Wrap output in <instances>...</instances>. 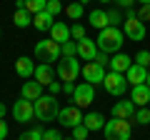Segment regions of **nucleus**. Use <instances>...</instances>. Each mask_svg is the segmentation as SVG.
I'll use <instances>...</instances> for the list:
<instances>
[{
    "instance_id": "1",
    "label": "nucleus",
    "mask_w": 150,
    "mask_h": 140,
    "mask_svg": "<svg viewBox=\"0 0 150 140\" xmlns=\"http://www.w3.org/2000/svg\"><path fill=\"white\" fill-rule=\"evenodd\" d=\"M123 40H125V35H123V30L120 28H105V30H100V35L95 38V43H98V50L100 53H120V48H123Z\"/></svg>"
},
{
    "instance_id": "2",
    "label": "nucleus",
    "mask_w": 150,
    "mask_h": 140,
    "mask_svg": "<svg viewBox=\"0 0 150 140\" xmlns=\"http://www.w3.org/2000/svg\"><path fill=\"white\" fill-rule=\"evenodd\" d=\"M33 105H35V120H40V123L58 120L60 105H58V98H55V95H40Z\"/></svg>"
},
{
    "instance_id": "3",
    "label": "nucleus",
    "mask_w": 150,
    "mask_h": 140,
    "mask_svg": "<svg viewBox=\"0 0 150 140\" xmlns=\"http://www.w3.org/2000/svg\"><path fill=\"white\" fill-rule=\"evenodd\" d=\"M103 130H105V140H130V135H133L130 120H120V118L108 120Z\"/></svg>"
},
{
    "instance_id": "4",
    "label": "nucleus",
    "mask_w": 150,
    "mask_h": 140,
    "mask_svg": "<svg viewBox=\"0 0 150 140\" xmlns=\"http://www.w3.org/2000/svg\"><path fill=\"white\" fill-rule=\"evenodd\" d=\"M35 58H38V60H43V63H48V65H53L55 60L63 58V55H60V43H55L53 38L40 40V43L35 45Z\"/></svg>"
},
{
    "instance_id": "5",
    "label": "nucleus",
    "mask_w": 150,
    "mask_h": 140,
    "mask_svg": "<svg viewBox=\"0 0 150 140\" xmlns=\"http://www.w3.org/2000/svg\"><path fill=\"white\" fill-rule=\"evenodd\" d=\"M80 70L83 68H80V60H78V58H60L55 73H58V78L63 83H73V80H78Z\"/></svg>"
},
{
    "instance_id": "6",
    "label": "nucleus",
    "mask_w": 150,
    "mask_h": 140,
    "mask_svg": "<svg viewBox=\"0 0 150 140\" xmlns=\"http://www.w3.org/2000/svg\"><path fill=\"white\" fill-rule=\"evenodd\" d=\"M123 23H125V38L128 40H135V43H138V40H145V23L138 18V13H133L128 8Z\"/></svg>"
},
{
    "instance_id": "7",
    "label": "nucleus",
    "mask_w": 150,
    "mask_h": 140,
    "mask_svg": "<svg viewBox=\"0 0 150 140\" xmlns=\"http://www.w3.org/2000/svg\"><path fill=\"white\" fill-rule=\"evenodd\" d=\"M103 85H105V90L110 93V95H115V98H120V95H125V90L130 88V83H128V78L123 75V73H108L105 75V80H103Z\"/></svg>"
},
{
    "instance_id": "8",
    "label": "nucleus",
    "mask_w": 150,
    "mask_h": 140,
    "mask_svg": "<svg viewBox=\"0 0 150 140\" xmlns=\"http://www.w3.org/2000/svg\"><path fill=\"white\" fill-rule=\"evenodd\" d=\"M58 123L63 125V128H78V125H83V113L78 105H65V108H60L58 113Z\"/></svg>"
},
{
    "instance_id": "9",
    "label": "nucleus",
    "mask_w": 150,
    "mask_h": 140,
    "mask_svg": "<svg viewBox=\"0 0 150 140\" xmlns=\"http://www.w3.org/2000/svg\"><path fill=\"white\" fill-rule=\"evenodd\" d=\"M93 100H95V85H90V83H80V85H75L73 105H78V108H88Z\"/></svg>"
},
{
    "instance_id": "10",
    "label": "nucleus",
    "mask_w": 150,
    "mask_h": 140,
    "mask_svg": "<svg viewBox=\"0 0 150 140\" xmlns=\"http://www.w3.org/2000/svg\"><path fill=\"white\" fill-rule=\"evenodd\" d=\"M13 118L18 120V123H30V120H35V105H33L30 100H25V98H20V100H15V105H13Z\"/></svg>"
},
{
    "instance_id": "11",
    "label": "nucleus",
    "mask_w": 150,
    "mask_h": 140,
    "mask_svg": "<svg viewBox=\"0 0 150 140\" xmlns=\"http://www.w3.org/2000/svg\"><path fill=\"white\" fill-rule=\"evenodd\" d=\"M80 75L85 78V83H90V85H100L108 73H105V68L98 65V63H85V68L80 70Z\"/></svg>"
},
{
    "instance_id": "12",
    "label": "nucleus",
    "mask_w": 150,
    "mask_h": 140,
    "mask_svg": "<svg viewBox=\"0 0 150 140\" xmlns=\"http://www.w3.org/2000/svg\"><path fill=\"white\" fill-rule=\"evenodd\" d=\"M130 100L135 103V108H148L150 105V88H148V83L130 88Z\"/></svg>"
},
{
    "instance_id": "13",
    "label": "nucleus",
    "mask_w": 150,
    "mask_h": 140,
    "mask_svg": "<svg viewBox=\"0 0 150 140\" xmlns=\"http://www.w3.org/2000/svg\"><path fill=\"white\" fill-rule=\"evenodd\" d=\"M135 103L133 100H118L112 105V118H120V120H130L135 118Z\"/></svg>"
},
{
    "instance_id": "14",
    "label": "nucleus",
    "mask_w": 150,
    "mask_h": 140,
    "mask_svg": "<svg viewBox=\"0 0 150 140\" xmlns=\"http://www.w3.org/2000/svg\"><path fill=\"white\" fill-rule=\"evenodd\" d=\"M35 68L38 65L33 63L30 58H18L15 60V73H18V78H23V80H30V78H35Z\"/></svg>"
},
{
    "instance_id": "15",
    "label": "nucleus",
    "mask_w": 150,
    "mask_h": 140,
    "mask_svg": "<svg viewBox=\"0 0 150 140\" xmlns=\"http://www.w3.org/2000/svg\"><path fill=\"white\" fill-rule=\"evenodd\" d=\"M133 63H135V60L130 58L128 53H115V55L110 58V70H112V73H123V75H125Z\"/></svg>"
},
{
    "instance_id": "16",
    "label": "nucleus",
    "mask_w": 150,
    "mask_h": 140,
    "mask_svg": "<svg viewBox=\"0 0 150 140\" xmlns=\"http://www.w3.org/2000/svg\"><path fill=\"white\" fill-rule=\"evenodd\" d=\"M98 53H100V50H98V43H95V40H90V38L78 40V58H83V60H95Z\"/></svg>"
},
{
    "instance_id": "17",
    "label": "nucleus",
    "mask_w": 150,
    "mask_h": 140,
    "mask_svg": "<svg viewBox=\"0 0 150 140\" xmlns=\"http://www.w3.org/2000/svg\"><path fill=\"white\" fill-rule=\"evenodd\" d=\"M40 95H43V85H40L35 78H33V80H25V83H23V88H20V98H25V100L35 103Z\"/></svg>"
},
{
    "instance_id": "18",
    "label": "nucleus",
    "mask_w": 150,
    "mask_h": 140,
    "mask_svg": "<svg viewBox=\"0 0 150 140\" xmlns=\"http://www.w3.org/2000/svg\"><path fill=\"white\" fill-rule=\"evenodd\" d=\"M55 75H58V73H55V68H53V65H48V63H40V65L35 68V80L40 83L43 88H48L50 83L55 80Z\"/></svg>"
},
{
    "instance_id": "19",
    "label": "nucleus",
    "mask_w": 150,
    "mask_h": 140,
    "mask_svg": "<svg viewBox=\"0 0 150 140\" xmlns=\"http://www.w3.org/2000/svg\"><path fill=\"white\" fill-rule=\"evenodd\" d=\"M125 78H128V83H130V88H135V85H143L145 80H148V68H143V65H130V70L125 73Z\"/></svg>"
},
{
    "instance_id": "20",
    "label": "nucleus",
    "mask_w": 150,
    "mask_h": 140,
    "mask_svg": "<svg viewBox=\"0 0 150 140\" xmlns=\"http://www.w3.org/2000/svg\"><path fill=\"white\" fill-rule=\"evenodd\" d=\"M53 25H55V18L50 15L48 10H43V13H38V15H33V28L35 30H40V33H45V30H53Z\"/></svg>"
},
{
    "instance_id": "21",
    "label": "nucleus",
    "mask_w": 150,
    "mask_h": 140,
    "mask_svg": "<svg viewBox=\"0 0 150 140\" xmlns=\"http://www.w3.org/2000/svg\"><path fill=\"white\" fill-rule=\"evenodd\" d=\"M50 38L55 40V43H68L73 35H70V25H65L63 20H55V25H53V30H50Z\"/></svg>"
},
{
    "instance_id": "22",
    "label": "nucleus",
    "mask_w": 150,
    "mask_h": 140,
    "mask_svg": "<svg viewBox=\"0 0 150 140\" xmlns=\"http://www.w3.org/2000/svg\"><path fill=\"white\" fill-rule=\"evenodd\" d=\"M83 125H85L90 133L103 130V128H105V115H100V113H85V115H83Z\"/></svg>"
},
{
    "instance_id": "23",
    "label": "nucleus",
    "mask_w": 150,
    "mask_h": 140,
    "mask_svg": "<svg viewBox=\"0 0 150 140\" xmlns=\"http://www.w3.org/2000/svg\"><path fill=\"white\" fill-rule=\"evenodd\" d=\"M88 20H90L93 28H98V30H105V28H110V18H108V10H93L90 15H88Z\"/></svg>"
},
{
    "instance_id": "24",
    "label": "nucleus",
    "mask_w": 150,
    "mask_h": 140,
    "mask_svg": "<svg viewBox=\"0 0 150 140\" xmlns=\"http://www.w3.org/2000/svg\"><path fill=\"white\" fill-rule=\"evenodd\" d=\"M83 13H85V5H83V3H78V0H75V3H70V5H65V15H68L70 20H80Z\"/></svg>"
},
{
    "instance_id": "25",
    "label": "nucleus",
    "mask_w": 150,
    "mask_h": 140,
    "mask_svg": "<svg viewBox=\"0 0 150 140\" xmlns=\"http://www.w3.org/2000/svg\"><path fill=\"white\" fill-rule=\"evenodd\" d=\"M13 25L15 28H28L33 25V15L28 10H15V15H13Z\"/></svg>"
},
{
    "instance_id": "26",
    "label": "nucleus",
    "mask_w": 150,
    "mask_h": 140,
    "mask_svg": "<svg viewBox=\"0 0 150 140\" xmlns=\"http://www.w3.org/2000/svg\"><path fill=\"white\" fill-rule=\"evenodd\" d=\"M48 8V0H25V10L30 15H38V13H43Z\"/></svg>"
},
{
    "instance_id": "27",
    "label": "nucleus",
    "mask_w": 150,
    "mask_h": 140,
    "mask_svg": "<svg viewBox=\"0 0 150 140\" xmlns=\"http://www.w3.org/2000/svg\"><path fill=\"white\" fill-rule=\"evenodd\" d=\"M60 55H63V58H78V43H75V40L63 43L60 45Z\"/></svg>"
},
{
    "instance_id": "28",
    "label": "nucleus",
    "mask_w": 150,
    "mask_h": 140,
    "mask_svg": "<svg viewBox=\"0 0 150 140\" xmlns=\"http://www.w3.org/2000/svg\"><path fill=\"white\" fill-rule=\"evenodd\" d=\"M43 133H45L43 128H30V130H25L18 140H43Z\"/></svg>"
},
{
    "instance_id": "29",
    "label": "nucleus",
    "mask_w": 150,
    "mask_h": 140,
    "mask_svg": "<svg viewBox=\"0 0 150 140\" xmlns=\"http://www.w3.org/2000/svg\"><path fill=\"white\" fill-rule=\"evenodd\" d=\"M135 123L150 125V108H138V110H135Z\"/></svg>"
},
{
    "instance_id": "30",
    "label": "nucleus",
    "mask_w": 150,
    "mask_h": 140,
    "mask_svg": "<svg viewBox=\"0 0 150 140\" xmlns=\"http://www.w3.org/2000/svg\"><path fill=\"white\" fill-rule=\"evenodd\" d=\"M70 35H73V40H75V43H78V40H83V38H88V35H85V28H83L80 23L70 25Z\"/></svg>"
},
{
    "instance_id": "31",
    "label": "nucleus",
    "mask_w": 150,
    "mask_h": 140,
    "mask_svg": "<svg viewBox=\"0 0 150 140\" xmlns=\"http://www.w3.org/2000/svg\"><path fill=\"white\" fill-rule=\"evenodd\" d=\"M135 65H143V68H148V65H150V53H148V50H140V53L138 55H135Z\"/></svg>"
},
{
    "instance_id": "32",
    "label": "nucleus",
    "mask_w": 150,
    "mask_h": 140,
    "mask_svg": "<svg viewBox=\"0 0 150 140\" xmlns=\"http://www.w3.org/2000/svg\"><path fill=\"white\" fill-rule=\"evenodd\" d=\"M88 135H90V130H88L85 125H78V128H73V138H75V140H88Z\"/></svg>"
},
{
    "instance_id": "33",
    "label": "nucleus",
    "mask_w": 150,
    "mask_h": 140,
    "mask_svg": "<svg viewBox=\"0 0 150 140\" xmlns=\"http://www.w3.org/2000/svg\"><path fill=\"white\" fill-rule=\"evenodd\" d=\"M45 10H48L50 15L55 18V15H58L60 10H63V3H60V0H48V8H45Z\"/></svg>"
},
{
    "instance_id": "34",
    "label": "nucleus",
    "mask_w": 150,
    "mask_h": 140,
    "mask_svg": "<svg viewBox=\"0 0 150 140\" xmlns=\"http://www.w3.org/2000/svg\"><path fill=\"white\" fill-rule=\"evenodd\" d=\"M108 18H110V25L118 28L120 23H123V15H120V10H108Z\"/></svg>"
},
{
    "instance_id": "35",
    "label": "nucleus",
    "mask_w": 150,
    "mask_h": 140,
    "mask_svg": "<svg viewBox=\"0 0 150 140\" xmlns=\"http://www.w3.org/2000/svg\"><path fill=\"white\" fill-rule=\"evenodd\" d=\"M43 140H63V135H60V130H45Z\"/></svg>"
},
{
    "instance_id": "36",
    "label": "nucleus",
    "mask_w": 150,
    "mask_h": 140,
    "mask_svg": "<svg viewBox=\"0 0 150 140\" xmlns=\"http://www.w3.org/2000/svg\"><path fill=\"white\" fill-rule=\"evenodd\" d=\"M93 63H98V65H103V68H105V65H110V58H108V53H98Z\"/></svg>"
},
{
    "instance_id": "37",
    "label": "nucleus",
    "mask_w": 150,
    "mask_h": 140,
    "mask_svg": "<svg viewBox=\"0 0 150 140\" xmlns=\"http://www.w3.org/2000/svg\"><path fill=\"white\" fill-rule=\"evenodd\" d=\"M48 90H50V95H58V93H63V83H58V80H53L48 85Z\"/></svg>"
},
{
    "instance_id": "38",
    "label": "nucleus",
    "mask_w": 150,
    "mask_h": 140,
    "mask_svg": "<svg viewBox=\"0 0 150 140\" xmlns=\"http://www.w3.org/2000/svg\"><path fill=\"white\" fill-rule=\"evenodd\" d=\"M138 18H140V20H150V5H143V8H140V10H138Z\"/></svg>"
},
{
    "instance_id": "39",
    "label": "nucleus",
    "mask_w": 150,
    "mask_h": 140,
    "mask_svg": "<svg viewBox=\"0 0 150 140\" xmlns=\"http://www.w3.org/2000/svg\"><path fill=\"white\" fill-rule=\"evenodd\" d=\"M8 133H10V130H8V125H5V118H0V140H5Z\"/></svg>"
},
{
    "instance_id": "40",
    "label": "nucleus",
    "mask_w": 150,
    "mask_h": 140,
    "mask_svg": "<svg viewBox=\"0 0 150 140\" xmlns=\"http://www.w3.org/2000/svg\"><path fill=\"white\" fill-rule=\"evenodd\" d=\"M63 93L73 98V93H75V85H73V83H63Z\"/></svg>"
},
{
    "instance_id": "41",
    "label": "nucleus",
    "mask_w": 150,
    "mask_h": 140,
    "mask_svg": "<svg viewBox=\"0 0 150 140\" xmlns=\"http://www.w3.org/2000/svg\"><path fill=\"white\" fill-rule=\"evenodd\" d=\"M115 3H118V8H133L138 0H115Z\"/></svg>"
},
{
    "instance_id": "42",
    "label": "nucleus",
    "mask_w": 150,
    "mask_h": 140,
    "mask_svg": "<svg viewBox=\"0 0 150 140\" xmlns=\"http://www.w3.org/2000/svg\"><path fill=\"white\" fill-rule=\"evenodd\" d=\"M15 10H25V0H18V3H15Z\"/></svg>"
},
{
    "instance_id": "43",
    "label": "nucleus",
    "mask_w": 150,
    "mask_h": 140,
    "mask_svg": "<svg viewBox=\"0 0 150 140\" xmlns=\"http://www.w3.org/2000/svg\"><path fill=\"white\" fill-rule=\"evenodd\" d=\"M0 118H5V105L0 103Z\"/></svg>"
},
{
    "instance_id": "44",
    "label": "nucleus",
    "mask_w": 150,
    "mask_h": 140,
    "mask_svg": "<svg viewBox=\"0 0 150 140\" xmlns=\"http://www.w3.org/2000/svg\"><path fill=\"white\" fill-rule=\"evenodd\" d=\"M138 3L140 5H150V0H138Z\"/></svg>"
},
{
    "instance_id": "45",
    "label": "nucleus",
    "mask_w": 150,
    "mask_h": 140,
    "mask_svg": "<svg viewBox=\"0 0 150 140\" xmlns=\"http://www.w3.org/2000/svg\"><path fill=\"white\" fill-rule=\"evenodd\" d=\"M145 83H148V88H150V70H148V80H145Z\"/></svg>"
},
{
    "instance_id": "46",
    "label": "nucleus",
    "mask_w": 150,
    "mask_h": 140,
    "mask_svg": "<svg viewBox=\"0 0 150 140\" xmlns=\"http://www.w3.org/2000/svg\"><path fill=\"white\" fill-rule=\"evenodd\" d=\"M78 3H83V5H85V3H90V0H78Z\"/></svg>"
},
{
    "instance_id": "47",
    "label": "nucleus",
    "mask_w": 150,
    "mask_h": 140,
    "mask_svg": "<svg viewBox=\"0 0 150 140\" xmlns=\"http://www.w3.org/2000/svg\"><path fill=\"white\" fill-rule=\"evenodd\" d=\"M98 3H112V0H98Z\"/></svg>"
},
{
    "instance_id": "48",
    "label": "nucleus",
    "mask_w": 150,
    "mask_h": 140,
    "mask_svg": "<svg viewBox=\"0 0 150 140\" xmlns=\"http://www.w3.org/2000/svg\"><path fill=\"white\" fill-rule=\"evenodd\" d=\"M63 140H75V138H63Z\"/></svg>"
},
{
    "instance_id": "49",
    "label": "nucleus",
    "mask_w": 150,
    "mask_h": 140,
    "mask_svg": "<svg viewBox=\"0 0 150 140\" xmlns=\"http://www.w3.org/2000/svg\"><path fill=\"white\" fill-rule=\"evenodd\" d=\"M148 108H150V105H148Z\"/></svg>"
}]
</instances>
